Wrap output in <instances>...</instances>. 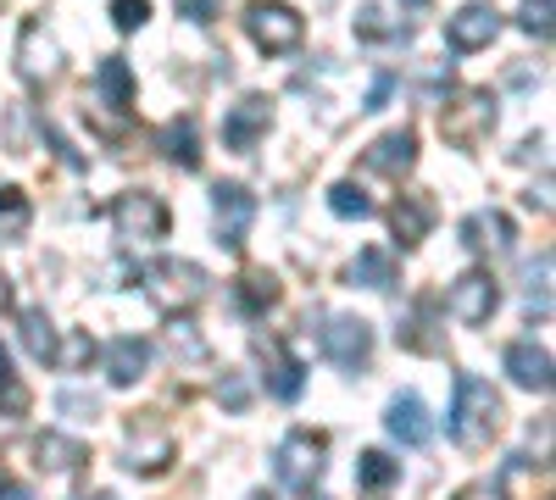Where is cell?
Instances as JSON below:
<instances>
[{
    "mask_svg": "<svg viewBox=\"0 0 556 500\" xmlns=\"http://www.w3.org/2000/svg\"><path fill=\"white\" fill-rule=\"evenodd\" d=\"M501 434V395L473 379V373H456V406H451V439L462 450H484Z\"/></svg>",
    "mask_w": 556,
    "mask_h": 500,
    "instance_id": "6da1fadb",
    "label": "cell"
},
{
    "mask_svg": "<svg viewBox=\"0 0 556 500\" xmlns=\"http://www.w3.org/2000/svg\"><path fill=\"white\" fill-rule=\"evenodd\" d=\"M440 133L456 151H479L495 133V95L490 89H456V95L440 106Z\"/></svg>",
    "mask_w": 556,
    "mask_h": 500,
    "instance_id": "7a4b0ae2",
    "label": "cell"
},
{
    "mask_svg": "<svg viewBox=\"0 0 556 500\" xmlns=\"http://www.w3.org/2000/svg\"><path fill=\"white\" fill-rule=\"evenodd\" d=\"M323 457H329V439L312 434V428H295L278 439L273 450V467H278V484H285L290 495H312L317 478H323Z\"/></svg>",
    "mask_w": 556,
    "mask_h": 500,
    "instance_id": "3957f363",
    "label": "cell"
},
{
    "mask_svg": "<svg viewBox=\"0 0 556 500\" xmlns=\"http://www.w3.org/2000/svg\"><path fill=\"white\" fill-rule=\"evenodd\" d=\"M112 222H117L123 240L156 245V240H167V229H173V211H167V201L151 195V190H123V195L112 201Z\"/></svg>",
    "mask_w": 556,
    "mask_h": 500,
    "instance_id": "277c9868",
    "label": "cell"
},
{
    "mask_svg": "<svg viewBox=\"0 0 556 500\" xmlns=\"http://www.w3.org/2000/svg\"><path fill=\"white\" fill-rule=\"evenodd\" d=\"M245 28L256 39V51H267V56H290L295 44L306 39L301 12L285 7V0H251V7H245Z\"/></svg>",
    "mask_w": 556,
    "mask_h": 500,
    "instance_id": "5b68a950",
    "label": "cell"
},
{
    "mask_svg": "<svg viewBox=\"0 0 556 500\" xmlns=\"http://www.w3.org/2000/svg\"><path fill=\"white\" fill-rule=\"evenodd\" d=\"M146 295H151L156 311H190L206 295V272L195 261H173L167 256V261L146 267Z\"/></svg>",
    "mask_w": 556,
    "mask_h": 500,
    "instance_id": "8992f818",
    "label": "cell"
},
{
    "mask_svg": "<svg viewBox=\"0 0 556 500\" xmlns=\"http://www.w3.org/2000/svg\"><path fill=\"white\" fill-rule=\"evenodd\" d=\"M323 350H329L334 368L362 373L367 361H374V323H367V317H351V311L329 317V329H323Z\"/></svg>",
    "mask_w": 556,
    "mask_h": 500,
    "instance_id": "52a82bcc",
    "label": "cell"
},
{
    "mask_svg": "<svg viewBox=\"0 0 556 500\" xmlns=\"http://www.w3.org/2000/svg\"><path fill=\"white\" fill-rule=\"evenodd\" d=\"M17 73H23L28 89H45V84L62 78V44L51 39V28L34 23V17H28L23 34H17Z\"/></svg>",
    "mask_w": 556,
    "mask_h": 500,
    "instance_id": "ba28073f",
    "label": "cell"
},
{
    "mask_svg": "<svg viewBox=\"0 0 556 500\" xmlns=\"http://www.w3.org/2000/svg\"><path fill=\"white\" fill-rule=\"evenodd\" d=\"M251 222H256V195H251L245 184H217V190H212V229H217V245L240 251L245 234H251Z\"/></svg>",
    "mask_w": 556,
    "mask_h": 500,
    "instance_id": "9c48e42d",
    "label": "cell"
},
{
    "mask_svg": "<svg viewBox=\"0 0 556 500\" xmlns=\"http://www.w3.org/2000/svg\"><path fill=\"white\" fill-rule=\"evenodd\" d=\"M451 317L462 329H484L490 317H495V306H501V290H495V279L490 272H462V279L451 284Z\"/></svg>",
    "mask_w": 556,
    "mask_h": 500,
    "instance_id": "30bf717a",
    "label": "cell"
},
{
    "mask_svg": "<svg viewBox=\"0 0 556 500\" xmlns=\"http://www.w3.org/2000/svg\"><path fill=\"white\" fill-rule=\"evenodd\" d=\"M501 34V12L490 7V0H468L456 17H445V44L456 56H473V51H484V44Z\"/></svg>",
    "mask_w": 556,
    "mask_h": 500,
    "instance_id": "8fae6325",
    "label": "cell"
},
{
    "mask_svg": "<svg viewBox=\"0 0 556 500\" xmlns=\"http://www.w3.org/2000/svg\"><path fill=\"white\" fill-rule=\"evenodd\" d=\"M173 434L162 428V423H128V445H123V467L128 473H139V478H156V473H167V462H173Z\"/></svg>",
    "mask_w": 556,
    "mask_h": 500,
    "instance_id": "7c38bea8",
    "label": "cell"
},
{
    "mask_svg": "<svg viewBox=\"0 0 556 500\" xmlns=\"http://www.w3.org/2000/svg\"><path fill=\"white\" fill-rule=\"evenodd\" d=\"M267 123H273V101H267V95H245L235 112L223 117V145L240 151V156L256 151V140L267 133Z\"/></svg>",
    "mask_w": 556,
    "mask_h": 500,
    "instance_id": "4fadbf2b",
    "label": "cell"
},
{
    "mask_svg": "<svg viewBox=\"0 0 556 500\" xmlns=\"http://www.w3.org/2000/svg\"><path fill=\"white\" fill-rule=\"evenodd\" d=\"M412 162H417V133H412V128L384 133V140H374V145H367V156H362L367 172H384V178L412 172Z\"/></svg>",
    "mask_w": 556,
    "mask_h": 500,
    "instance_id": "5bb4252c",
    "label": "cell"
},
{
    "mask_svg": "<svg viewBox=\"0 0 556 500\" xmlns=\"http://www.w3.org/2000/svg\"><path fill=\"white\" fill-rule=\"evenodd\" d=\"M256 356L267 361V395H278V400H295L301 395V384H306V368L301 361L278 345V339H256Z\"/></svg>",
    "mask_w": 556,
    "mask_h": 500,
    "instance_id": "9a60e30c",
    "label": "cell"
},
{
    "mask_svg": "<svg viewBox=\"0 0 556 500\" xmlns=\"http://www.w3.org/2000/svg\"><path fill=\"white\" fill-rule=\"evenodd\" d=\"M146 368H151V345L139 339V334H117V339L106 345V379H112L117 389L139 384V379H146Z\"/></svg>",
    "mask_w": 556,
    "mask_h": 500,
    "instance_id": "2e32d148",
    "label": "cell"
},
{
    "mask_svg": "<svg viewBox=\"0 0 556 500\" xmlns=\"http://www.w3.org/2000/svg\"><path fill=\"white\" fill-rule=\"evenodd\" d=\"M384 423H390V434H395L401 445H412V450L434 439V418H429V406L417 400V395H395V400H390V418H384Z\"/></svg>",
    "mask_w": 556,
    "mask_h": 500,
    "instance_id": "e0dca14e",
    "label": "cell"
},
{
    "mask_svg": "<svg viewBox=\"0 0 556 500\" xmlns=\"http://www.w3.org/2000/svg\"><path fill=\"white\" fill-rule=\"evenodd\" d=\"M156 145H162V156H167L173 167H184V172L201 167V128H195V117H167L162 133H156Z\"/></svg>",
    "mask_w": 556,
    "mask_h": 500,
    "instance_id": "ac0fdd59",
    "label": "cell"
},
{
    "mask_svg": "<svg viewBox=\"0 0 556 500\" xmlns=\"http://www.w3.org/2000/svg\"><path fill=\"white\" fill-rule=\"evenodd\" d=\"M506 373H513L518 389H551V350L534 345V339H518L513 350H506Z\"/></svg>",
    "mask_w": 556,
    "mask_h": 500,
    "instance_id": "d6986e66",
    "label": "cell"
},
{
    "mask_svg": "<svg viewBox=\"0 0 556 500\" xmlns=\"http://www.w3.org/2000/svg\"><path fill=\"white\" fill-rule=\"evenodd\" d=\"M462 245L468 251H490V256H506L513 251V222H506L501 211H473L468 222H462Z\"/></svg>",
    "mask_w": 556,
    "mask_h": 500,
    "instance_id": "ffe728a7",
    "label": "cell"
},
{
    "mask_svg": "<svg viewBox=\"0 0 556 500\" xmlns=\"http://www.w3.org/2000/svg\"><path fill=\"white\" fill-rule=\"evenodd\" d=\"M390 229H395L401 245H424L429 229H434V201L429 195H401L390 206Z\"/></svg>",
    "mask_w": 556,
    "mask_h": 500,
    "instance_id": "44dd1931",
    "label": "cell"
},
{
    "mask_svg": "<svg viewBox=\"0 0 556 500\" xmlns=\"http://www.w3.org/2000/svg\"><path fill=\"white\" fill-rule=\"evenodd\" d=\"M17 334H23V350L39 361V368H51V361H62V345H56V323L45 317V306H28L17 317Z\"/></svg>",
    "mask_w": 556,
    "mask_h": 500,
    "instance_id": "7402d4cb",
    "label": "cell"
},
{
    "mask_svg": "<svg viewBox=\"0 0 556 500\" xmlns=\"http://www.w3.org/2000/svg\"><path fill=\"white\" fill-rule=\"evenodd\" d=\"M395 339H401L406 350H417V356H440V350H445V334L434 329V306H429V300H417V306L401 317Z\"/></svg>",
    "mask_w": 556,
    "mask_h": 500,
    "instance_id": "603a6c76",
    "label": "cell"
},
{
    "mask_svg": "<svg viewBox=\"0 0 556 500\" xmlns=\"http://www.w3.org/2000/svg\"><path fill=\"white\" fill-rule=\"evenodd\" d=\"M96 89H101V106H106V112H117V117L134 112V73H128L123 56H106V62L96 67Z\"/></svg>",
    "mask_w": 556,
    "mask_h": 500,
    "instance_id": "cb8c5ba5",
    "label": "cell"
},
{
    "mask_svg": "<svg viewBox=\"0 0 556 500\" xmlns=\"http://www.w3.org/2000/svg\"><path fill=\"white\" fill-rule=\"evenodd\" d=\"M395 279H401L395 251H384V245L356 251V261H351V284H362V290H395Z\"/></svg>",
    "mask_w": 556,
    "mask_h": 500,
    "instance_id": "d4e9b609",
    "label": "cell"
},
{
    "mask_svg": "<svg viewBox=\"0 0 556 500\" xmlns=\"http://www.w3.org/2000/svg\"><path fill=\"white\" fill-rule=\"evenodd\" d=\"M34 457H39V467L45 473H78L84 462H89V450H84V439H67V434H39L34 439Z\"/></svg>",
    "mask_w": 556,
    "mask_h": 500,
    "instance_id": "484cf974",
    "label": "cell"
},
{
    "mask_svg": "<svg viewBox=\"0 0 556 500\" xmlns=\"http://www.w3.org/2000/svg\"><path fill=\"white\" fill-rule=\"evenodd\" d=\"M28 222H34L28 195L12 190V184H0V245H17V240L28 234Z\"/></svg>",
    "mask_w": 556,
    "mask_h": 500,
    "instance_id": "4316f807",
    "label": "cell"
},
{
    "mask_svg": "<svg viewBox=\"0 0 556 500\" xmlns=\"http://www.w3.org/2000/svg\"><path fill=\"white\" fill-rule=\"evenodd\" d=\"M235 300H240V311H251V317H262L273 300H278V279L273 272H262V267H251V272H240V284H235Z\"/></svg>",
    "mask_w": 556,
    "mask_h": 500,
    "instance_id": "83f0119b",
    "label": "cell"
},
{
    "mask_svg": "<svg viewBox=\"0 0 556 500\" xmlns=\"http://www.w3.org/2000/svg\"><path fill=\"white\" fill-rule=\"evenodd\" d=\"M395 478H401V462H390L384 450H367V457L356 462V484L362 489H390Z\"/></svg>",
    "mask_w": 556,
    "mask_h": 500,
    "instance_id": "f1b7e54d",
    "label": "cell"
},
{
    "mask_svg": "<svg viewBox=\"0 0 556 500\" xmlns=\"http://www.w3.org/2000/svg\"><path fill=\"white\" fill-rule=\"evenodd\" d=\"M167 350L178 361H206V339L195 334V323H184L178 311H173V323H167Z\"/></svg>",
    "mask_w": 556,
    "mask_h": 500,
    "instance_id": "f546056e",
    "label": "cell"
},
{
    "mask_svg": "<svg viewBox=\"0 0 556 500\" xmlns=\"http://www.w3.org/2000/svg\"><path fill=\"white\" fill-rule=\"evenodd\" d=\"M0 406H7V418H23V412H28V389H23L17 373H12L7 345H0Z\"/></svg>",
    "mask_w": 556,
    "mask_h": 500,
    "instance_id": "4dcf8cb0",
    "label": "cell"
},
{
    "mask_svg": "<svg viewBox=\"0 0 556 500\" xmlns=\"http://www.w3.org/2000/svg\"><path fill=\"white\" fill-rule=\"evenodd\" d=\"M329 211H334V217H356V222H362V217H374V201H367V195L351 184V178H345V184H334V190H329Z\"/></svg>",
    "mask_w": 556,
    "mask_h": 500,
    "instance_id": "1f68e13d",
    "label": "cell"
},
{
    "mask_svg": "<svg viewBox=\"0 0 556 500\" xmlns=\"http://www.w3.org/2000/svg\"><path fill=\"white\" fill-rule=\"evenodd\" d=\"M351 28H356V39H367V44H379V39H395V34H401V28L390 23V12H384V7H362Z\"/></svg>",
    "mask_w": 556,
    "mask_h": 500,
    "instance_id": "d6a6232c",
    "label": "cell"
},
{
    "mask_svg": "<svg viewBox=\"0 0 556 500\" xmlns=\"http://www.w3.org/2000/svg\"><path fill=\"white\" fill-rule=\"evenodd\" d=\"M534 306H540V317L551 311V251L529 267V311H534Z\"/></svg>",
    "mask_w": 556,
    "mask_h": 500,
    "instance_id": "836d02e7",
    "label": "cell"
},
{
    "mask_svg": "<svg viewBox=\"0 0 556 500\" xmlns=\"http://www.w3.org/2000/svg\"><path fill=\"white\" fill-rule=\"evenodd\" d=\"M146 17H151V0H117V7H112V23H117L123 34L146 28Z\"/></svg>",
    "mask_w": 556,
    "mask_h": 500,
    "instance_id": "e575fe53",
    "label": "cell"
},
{
    "mask_svg": "<svg viewBox=\"0 0 556 500\" xmlns=\"http://www.w3.org/2000/svg\"><path fill=\"white\" fill-rule=\"evenodd\" d=\"M217 400L228 406V412H245V406H251V384H245L240 373H228V379L217 384Z\"/></svg>",
    "mask_w": 556,
    "mask_h": 500,
    "instance_id": "d590c367",
    "label": "cell"
},
{
    "mask_svg": "<svg viewBox=\"0 0 556 500\" xmlns=\"http://www.w3.org/2000/svg\"><path fill=\"white\" fill-rule=\"evenodd\" d=\"M56 412H62V418H96V395H84V389H62V395H56Z\"/></svg>",
    "mask_w": 556,
    "mask_h": 500,
    "instance_id": "8d00e7d4",
    "label": "cell"
},
{
    "mask_svg": "<svg viewBox=\"0 0 556 500\" xmlns=\"http://www.w3.org/2000/svg\"><path fill=\"white\" fill-rule=\"evenodd\" d=\"M529 34H540V39H551V0H523V17H518Z\"/></svg>",
    "mask_w": 556,
    "mask_h": 500,
    "instance_id": "74e56055",
    "label": "cell"
},
{
    "mask_svg": "<svg viewBox=\"0 0 556 500\" xmlns=\"http://www.w3.org/2000/svg\"><path fill=\"white\" fill-rule=\"evenodd\" d=\"M223 12V0H178V17H190V23H217Z\"/></svg>",
    "mask_w": 556,
    "mask_h": 500,
    "instance_id": "f35d334b",
    "label": "cell"
},
{
    "mask_svg": "<svg viewBox=\"0 0 556 500\" xmlns=\"http://www.w3.org/2000/svg\"><path fill=\"white\" fill-rule=\"evenodd\" d=\"M390 89H395V78H390V73H379V78H374V89H367V106H362V112H384Z\"/></svg>",
    "mask_w": 556,
    "mask_h": 500,
    "instance_id": "ab89813d",
    "label": "cell"
},
{
    "mask_svg": "<svg viewBox=\"0 0 556 500\" xmlns=\"http://www.w3.org/2000/svg\"><path fill=\"white\" fill-rule=\"evenodd\" d=\"M456 500H506L495 484H468V489H456Z\"/></svg>",
    "mask_w": 556,
    "mask_h": 500,
    "instance_id": "60d3db41",
    "label": "cell"
},
{
    "mask_svg": "<svg viewBox=\"0 0 556 500\" xmlns=\"http://www.w3.org/2000/svg\"><path fill=\"white\" fill-rule=\"evenodd\" d=\"M89 356H96V345H89V339H73V350H67V361H89Z\"/></svg>",
    "mask_w": 556,
    "mask_h": 500,
    "instance_id": "b9f144b4",
    "label": "cell"
},
{
    "mask_svg": "<svg viewBox=\"0 0 556 500\" xmlns=\"http://www.w3.org/2000/svg\"><path fill=\"white\" fill-rule=\"evenodd\" d=\"M0 500H34L23 484H0Z\"/></svg>",
    "mask_w": 556,
    "mask_h": 500,
    "instance_id": "7bdbcfd3",
    "label": "cell"
},
{
    "mask_svg": "<svg viewBox=\"0 0 556 500\" xmlns=\"http://www.w3.org/2000/svg\"><path fill=\"white\" fill-rule=\"evenodd\" d=\"M78 500H117V495H106V489H101V495H78Z\"/></svg>",
    "mask_w": 556,
    "mask_h": 500,
    "instance_id": "ee69618b",
    "label": "cell"
},
{
    "mask_svg": "<svg viewBox=\"0 0 556 500\" xmlns=\"http://www.w3.org/2000/svg\"><path fill=\"white\" fill-rule=\"evenodd\" d=\"M251 500H273V495H251Z\"/></svg>",
    "mask_w": 556,
    "mask_h": 500,
    "instance_id": "f6af8a7d",
    "label": "cell"
},
{
    "mask_svg": "<svg viewBox=\"0 0 556 500\" xmlns=\"http://www.w3.org/2000/svg\"><path fill=\"white\" fill-rule=\"evenodd\" d=\"M406 7H424V0H406Z\"/></svg>",
    "mask_w": 556,
    "mask_h": 500,
    "instance_id": "bcb514c9",
    "label": "cell"
}]
</instances>
